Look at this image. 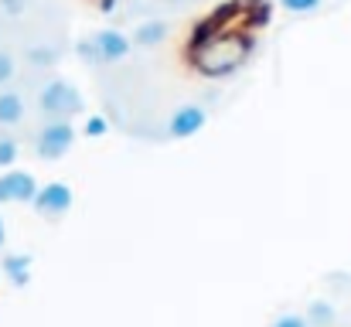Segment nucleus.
<instances>
[{"instance_id":"1","label":"nucleus","mask_w":351,"mask_h":327,"mask_svg":"<svg viewBox=\"0 0 351 327\" xmlns=\"http://www.w3.org/2000/svg\"><path fill=\"white\" fill-rule=\"evenodd\" d=\"M252 51V38L242 31H222L202 48H195V65L205 75H229Z\"/></svg>"},{"instance_id":"21","label":"nucleus","mask_w":351,"mask_h":327,"mask_svg":"<svg viewBox=\"0 0 351 327\" xmlns=\"http://www.w3.org/2000/svg\"><path fill=\"white\" fill-rule=\"evenodd\" d=\"M3 239H7V228H3V218H0V245H3Z\"/></svg>"},{"instance_id":"16","label":"nucleus","mask_w":351,"mask_h":327,"mask_svg":"<svg viewBox=\"0 0 351 327\" xmlns=\"http://www.w3.org/2000/svg\"><path fill=\"white\" fill-rule=\"evenodd\" d=\"M269 327H311V321L300 317V314H283V317H276Z\"/></svg>"},{"instance_id":"3","label":"nucleus","mask_w":351,"mask_h":327,"mask_svg":"<svg viewBox=\"0 0 351 327\" xmlns=\"http://www.w3.org/2000/svg\"><path fill=\"white\" fill-rule=\"evenodd\" d=\"M75 143V130L69 119H51L41 126V133L34 136V154L41 160H62Z\"/></svg>"},{"instance_id":"15","label":"nucleus","mask_w":351,"mask_h":327,"mask_svg":"<svg viewBox=\"0 0 351 327\" xmlns=\"http://www.w3.org/2000/svg\"><path fill=\"white\" fill-rule=\"evenodd\" d=\"M82 130H86V136H106L110 123H106V116H89Z\"/></svg>"},{"instance_id":"11","label":"nucleus","mask_w":351,"mask_h":327,"mask_svg":"<svg viewBox=\"0 0 351 327\" xmlns=\"http://www.w3.org/2000/svg\"><path fill=\"white\" fill-rule=\"evenodd\" d=\"M307 321H311V327H331L335 324V307L331 304H311V311H307Z\"/></svg>"},{"instance_id":"2","label":"nucleus","mask_w":351,"mask_h":327,"mask_svg":"<svg viewBox=\"0 0 351 327\" xmlns=\"http://www.w3.org/2000/svg\"><path fill=\"white\" fill-rule=\"evenodd\" d=\"M38 106L48 116V123H51V119H69V123H72V116L82 112V93H79L72 82H65V79H51V82L41 89Z\"/></svg>"},{"instance_id":"18","label":"nucleus","mask_w":351,"mask_h":327,"mask_svg":"<svg viewBox=\"0 0 351 327\" xmlns=\"http://www.w3.org/2000/svg\"><path fill=\"white\" fill-rule=\"evenodd\" d=\"M10 75H14V58L7 51H0V86L10 82Z\"/></svg>"},{"instance_id":"4","label":"nucleus","mask_w":351,"mask_h":327,"mask_svg":"<svg viewBox=\"0 0 351 327\" xmlns=\"http://www.w3.org/2000/svg\"><path fill=\"white\" fill-rule=\"evenodd\" d=\"M38 181L27 171H3L0 174V205H34L38 198Z\"/></svg>"},{"instance_id":"19","label":"nucleus","mask_w":351,"mask_h":327,"mask_svg":"<svg viewBox=\"0 0 351 327\" xmlns=\"http://www.w3.org/2000/svg\"><path fill=\"white\" fill-rule=\"evenodd\" d=\"M3 10L17 14V10H24V0H3Z\"/></svg>"},{"instance_id":"12","label":"nucleus","mask_w":351,"mask_h":327,"mask_svg":"<svg viewBox=\"0 0 351 327\" xmlns=\"http://www.w3.org/2000/svg\"><path fill=\"white\" fill-rule=\"evenodd\" d=\"M75 51H79V58H82L86 65H103V55H99L96 38H79V41H75Z\"/></svg>"},{"instance_id":"20","label":"nucleus","mask_w":351,"mask_h":327,"mask_svg":"<svg viewBox=\"0 0 351 327\" xmlns=\"http://www.w3.org/2000/svg\"><path fill=\"white\" fill-rule=\"evenodd\" d=\"M113 3H117V0H99V7H103V10H113Z\"/></svg>"},{"instance_id":"10","label":"nucleus","mask_w":351,"mask_h":327,"mask_svg":"<svg viewBox=\"0 0 351 327\" xmlns=\"http://www.w3.org/2000/svg\"><path fill=\"white\" fill-rule=\"evenodd\" d=\"M164 38H167V24H164V21H147V24H140V27L133 31V41L143 45V48H154V45H160Z\"/></svg>"},{"instance_id":"9","label":"nucleus","mask_w":351,"mask_h":327,"mask_svg":"<svg viewBox=\"0 0 351 327\" xmlns=\"http://www.w3.org/2000/svg\"><path fill=\"white\" fill-rule=\"evenodd\" d=\"M24 119V99L17 93H0V126H14Z\"/></svg>"},{"instance_id":"14","label":"nucleus","mask_w":351,"mask_h":327,"mask_svg":"<svg viewBox=\"0 0 351 327\" xmlns=\"http://www.w3.org/2000/svg\"><path fill=\"white\" fill-rule=\"evenodd\" d=\"M280 7L290 14H314L321 7V0H280Z\"/></svg>"},{"instance_id":"17","label":"nucleus","mask_w":351,"mask_h":327,"mask_svg":"<svg viewBox=\"0 0 351 327\" xmlns=\"http://www.w3.org/2000/svg\"><path fill=\"white\" fill-rule=\"evenodd\" d=\"M27 62H31V65H51L55 55H51L48 48H31V51H27Z\"/></svg>"},{"instance_id":"5","label":"nucleus","mask_w":351,"mask_h":327,"mask_svg":"<svg viewBox=\"0 0 351 327\" xmlns=\"http://www.w3.org/2000/svg\"><path fill=\"white\" fill-rule=\"evenodd\" d=\"M69 208H72V188L65 181L45 184L38 191V198H34V212L45 218H62V215H69Z\"/></svg>"},{"instance_id":"8","label":"nucleus","mask_w":351,"mask_h":327,"mask_svg":"<svg viewBox=\"0 0 351 327\" xmlns=\"http://www.w3.org/2000/svg\"><path fill=\"white\" fill-rule=\"evenodd\" d=\"M93 38H96V45H99V55H103V62H123V58L130 55V38H126L123 31L103 27V31H96Z\"/></svg>"},{"instance_id":"6","label":"nucleus","mask_w":351,"mask_h":327,"mask_svg":"<svg viewBox=\"0 0 351 327\" xmlns=\"http://www.w3.org/2000/svg\"><path fill=\"white\" fill-rule=\"evenodd\" d=\"M205 123H208V112L202 106H181V109H174V116H171V123H167V133H171V140H188V136H195Z\"/></svg>"},{"instance_id":"13","label":"nucleus","mask_w":351,"mask_h":327,"mask_svg":"<svg viewBox=\"0 0 351 327\" xmlns=\"http://www.w3.org/2000/svg\"><path fill=\"white\" fill-rule=\"evenodd\" d=\"M21 143L14 136H0V171H10V164H17Z\"/></svg>"},{"instance_id":"7","label":"nucleus","mask_w":351,"mask_h":327,"mask_svg":"<svg viewBox=\"0 0 351 327\" xmlns=\"http://www.w3.org/2000/svg\"><path fill=\"white\" fill-rule=\"evenodd\" d=\"M0 269H3L7 283H14L17 290H24V287L31 283V273H34V259H31L27 252H7V256H3V263H0Z\"/></svg>"}]
</instances>
